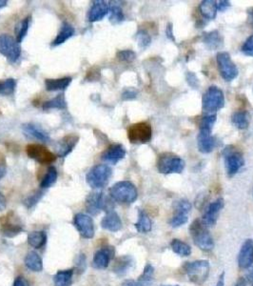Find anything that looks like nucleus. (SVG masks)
<instances>
[{
    "label": "nucleus",
    "instance_id": "obj_7",
    "mask_svg": "<svg viewBox=\"0 0 253 286\" xmlns=\"http://www.w3.org/2000/svg\"><path fill=\"white\" fill-rule=\"evenodd\" d=\"M224 155V165L230 176H234L237 174L239 170L242 168L245 164V160L243 154L239 151L237 148L232 145L226 147L223 151Z\"/></svg>",
    "mask_w": 253,
    "mask_h": 286
},
{
    "label": "nucleus",
    "instance_id": "obj_22",
    "mask_svg": "<svg viewBox=\"0 0 253 286\" xmlns=\"http://www.w3.org/2000/svg\"><path fill=\"white\" fill-rule=\"evenodd\" d=\"M22 130L24 132V135L31 139L40 140L48 142L50 140V136L47 132H45L40 127L36 126L32 123H26L22 125Z\"/></svg>",
    "mask_w": 253,
    "mask_h": 286
},
{
    "label": "nucleus",
    "instance_id": "obj_18",
    "mask_svg": "<svg viewBox=\"0 0 253 286\" xmlns=\"http://www.w3.org/2000/svg\"><path fill=\"white\" fill-rule=\"evenodd\" d=\"M115 255V248L114 247H105L98 250L94 254L93 265L97 269H105L109 264L111 257Z\"/></svg>",
    "mask_w": 253,
    "mask_h": 286
},
{
    "label": "nucleus",
    "instance_id": "obj_23",
    "mask_svg": "<svg viewBox=\"0 0 253 286\" xmlns=\"http://www.w3.org/2000/svg\"><path fill=\"white\" fill-rule=\"evenodd\" d=\"M203 42L209 50L213 51L220 49L224 45V38L218 31H212L204 35Z\"/></svg>",
    "mask_w": 253,
    "mask_h": 286
},
{
    "label": "nucleus",
    "instance_id": "obj_26",
    "mask_svg": "<svg viewBox=\"0 0 253 286\" xmlns=\"http://www.w3.org/2000/svg\"><path fill=\"white\" fill-rule=\"evenodd\" d=\"M74 28L72 25H70L69 23H63L60 32L58 33V36L55 37V39L52 41L51 45L53 47L58 46V45L63 44L68 39H70L71 37L74 35Z\"/></svg>",
    "mask_w": 253,
    "mask_h": 286
},
{
    "label": "nucleus",
    "instance_id": "obj_12",
    "mask_svg": "<svg viewBox=\"0 0 253 286\" xmlns=\"http://www.w3.org/2000/svg\"><path fill=\"white\" fill-rule=\"evenodd\" d=\"M86 210L89 214L95 216L100 213V211L106 209L105 211H110L108 209V202L107 198H105L102 192H94L88 196L86 198Z\"/></svg>",
    "mask_w": 253,
    "mask_h": 286
},
{
    "label": "nucleus",
    "instance_id": "obj_32",
    "mask_svg": "<svg viewBox=\"0 0 253 286\" xmlns=\"http://www.w3.org/2000/svg\"><path fill=\"white\" fill-rule=\"evenodd\" d=\"M47 242V235L43 231H35L28 236V242L34 248H42Z\"/></svg>",
    "mask_w": 253,
    "mask_h": 286
},
{
    "label": "nucleus",
    "instance_id": "obj_45",
    "mask_svg": "<svg viewBox=\"0 0 253 286\" xmlns=\"http://www.w3.org/2000/svg\"><path fill=\"white\" fill-rule=\"evenodd\" d=\"M242 51L248 57L253 58V35L248 37L242 46Z\"/></svg>",
    "mask_w": 253,
    "mask_h": 286
},
{
    "label": "nucleus",
    "instance_id": "obj_25",
    "mask_svg": "<svg viewBox=\"0 0 253 286\" xmlns=\"http://www.w3.org/2000/svg\"><path fill=\"white\" fill-rule=\"evenodd\" d=\"M249 121H250V116L247 111H236L232 114V124L239 130L246 129L249 125Z\"/></svg>",
    "mask_w": 253,
    "mask_h": 286
},
{
    "label": "nucleus",
    "instance_id": "obj_50",
    "mask_svg": "<svg viewBox=\"0 0 253 286\" xmlns=\"http://www.w3.org/2000/svg\"><path fill=\"white\" fill-rule=\"evenodd\" d=\"M13 286H30L29 282L27 281V279L23 277H17L15 279V282Z\"/></svg>",
    "mask_w": 253,
    "mask_h": 286
},
{
    "label": "nucleus",
    "instance_id": "obj_5",
    "mask_svg": "<svg viewBox=\"0 0 253 286\" xmlns=\"http://www.w3.org/2000/svg\"><path fill=\"white\" fill-rule=\"evenodd\" d=\"M113 170L107 164L95 165L89 171L86 176L88 184L94 189H100L108 184Z\"/></svg>",
    "mask_w": 253,
    "mask_h": 286
},
{
    "label": "nucleus",
    "instance_id": "obj_39",
    "mask_svg": "<svg viewBox=\"0 0 253 286\" xmlns=\"http://www.w3.org/2000/svg\"><path fill=\"white\" fill-rule=\"evenodd\" d=\"M123 11L118 5H111L108 10V19L111 24H119L124 20Z\"/></svg>",
    "mask_w": 253,
    "mask_h": 286
},
{
    "label": "nucleus",
    "instance_id": "obj_47",
    "mask_svg": "<svg viewBox=\"0 0 253 286\" xmlns=\"http://www.w3.org/2000/svg\"><path fill=\"white\" fill-rule=\"evenodd\" d=\"M137 96V91L134 89H126L122 94V98L124 100H130V99H134Z\"/></svg>",
    "mask_w": 253,
    "mask_h": 286
},
{
    "label": "nucleus",
    "instance_id": "obj_11",
    "mask_svg": "<svg viewBox=\"0 0 253 286\" xmlns=\"http://www.w3.org/2000/svg\"><path fill=\"white\" fill-rule=\"evenodd\" d=\"M26 150L29 158L40 164H51L57 160V154L41 144H29Z\"/></svg>",
    "mask_w": 253,
    "mask_h": 286
},
{
    "label": "nucleus",
    "instance_id": "obj_8",
    "mask_svg": "<svg viewBox=\"0 0 253 286\" xmlns=\"http://www.w3.org/2000/svg\"><path fill=\"white\" fill-rule=\"evenodd\" d=\"M217 65L221 76L226 81H232L238 76V68L232 61L229 53L220 51L217 54Z\"/></svg>",
    "mask_w": 253,
    "mask_h": 286
},
{
    "label": "nucleus",
    "instance_id": "obj_35",
    "mask_svg": "<svg viewBox=\"0 0 253 286\" xmlns=\"http://www.w3.org/2000/svg\"><path fill=\"white\" fill-rule=\"evenodd\" d=\"M67 107V102H66L65 96L63 94L58 95L52 98L51 100L44 103V110H50V109H65Z\"/></svg>",
    "mask_w": 253,
    "mask_h": 286
},
{
    "label": "nucleus",
    "instance_id": "obj_9",
    "mask_svg": "<svg viewBox=\"0 0 253 286\" xmlns=\"http://www.w3.org/2000/svg\"><path fill=\"white\" fill-rule=\"evenodd\" d=\"M152 138V125L148 122H138L128 129V139L131 143H147Z\"/></svg>",
    "mask_w": 253,
    "mask_h": 286
},
{
    "label": "nucleus",
    "instance_id": "obj_24",
    "mask_svg": "<svg viewBox=\"0 0 253 286\" xmlns=\"http://www.w3.org/2000/svg\"><path fill=\"white\" fill-rule=\"evenodd\" d=\"M199 11L206 19H215L217 15V2L213 0H204L199 5Z\"/></svg>",
    "mask_w": 253,
    "mask_h": 286
},
{
    "label": "nucleus",
    "instance_id": "obj_29",
    "mask_svg": "<svg viewBox=\"0 0 253 286\" xmlns=\"http://www.w3.org/2000/svg\"><path fill=\"white\" fill-rule=\"evenodd\" d=\"M133 266V261L129 256H124V257L117 258V261L114 267V271L116 272L117 275L123 276L130 271Z\"/></svg>",
    "mask_w": 253,
    "mask_h": 286
},
{
    "label": "nucleus",
    "instance_id": "obj_37",
    "mask_svg": "<svg viewBox=\"0 0 253 286\" xmlns=\"http://www.w3.org/2000/svg\"><path fill=\"white\" fill-rule=\"evenodd\" d=\"M23 231V228L18 224H14L12 222H5L1 225V233L2 235L8 238H14Z\"/></svg>",
    "mask_w": 253,
    "mask_h": 286
},
{
    "label": "nucleus",
    "instance_id": "obj_52",
    "mask_svg": "<svg viewBox=\"0 0 253 286\" xmlns=\"http://www.w3.org/2000/svg\"><path fill=\"white\" fill-rule=\"evenodd\" d=\"M173 30L174 29H173V25H172V23H168V24H167V27H166V36H167V37H168L170 39H172L173 41H174V40H175V38H174V32H173Z\"/></svg>",
    "mask_w": 253,
    "mask_h": 286
},
{
    "label": "nucleus",
    "instance_id": "obj_20",
    "mask_svg": "<svg viewBox=\"0 0 253 286\" xmlns=\"http://www.w3.org/2000/svg\"><path fill=\"white\" fill-rule=\"evenodd\" d=\"M109 5L105 1H96L94 2L93 7L91 8L88 19L91 22L100 21L108 14Z\"/></svg>",
    "mask_w": 253,
    "mask_h": 286
},
{
    "label": "nucleus",
    "instance_id": "obj_48",
    "mask_svg": "<svg viewBox=\"0 0 253 286\" xmlns=\"http://www.w3.org/2000/svg\"><path fill=\"white\" fill-rule=\"evenodd\" d=\"M7 173V162L5 157L0 154V179L4 177Z\"/></svg>",
    "mask_w": 253,
    "mask_h": 286
},
{
    "label": "nucleus",
    "instance_id": "obj_16",
    "mask_svg": "<svg viewBox=\"0 0 253 286\" xmlns=\"http://www.w3.org/2000/svg\"><path fill=\"white\" fill-rule=\"evenodd\" d=\"M239 266L247 269L253 265V241L248 239L243 243L238 254Z\"/></svg>",
    "mask_w": 253,
    "mask_h": 286
},
{
    "label": "nucleus",
    "instance_id": "obj_19",
    "mask_svg": "<svg viewBox=\"0 0 253 286\" xmlns=\"http://www.w3.org/2000/svg\"><path fill=\"white\" fill-rule=\"evenodd\" d=\"M79 137L76 135H68L64 137L58 143V155L60 158H65L73 150V148L77 144Z\"/></svg>",
    "mask_w": 253,
    "mask_h": 286
},
{
    "label": "nucleus",
    "instance_id": "obj_1",
    "mask_svg": "<svg viewBox=\"0 0 253 286\" xmlns=\"http://www.w3.org/2000/svg\"><path fill=\"white\" fill-rule=\"evenodd\" d=\"M189 232L194 244L198 248L205 252H209L214 248L213 239L202 220H194L189 227Z\"/></svg>",
    "mask_w": 253,
    "mask_h": 286
},
{
    "label": "nucleus",
    "instance_id": "obj_21",
    "mask_svg": "<svg viewBox=\"0 0 253 286\" xmlns=\"http://www.w3.org/2000/svg\"><path fill=\"white\" fill-rule=\"evenodd\" d=\"M101 226L110 232H117L122 228V220L118 216V214L114 210H110L108 211L107 215L103 218Z\"/></svg>",
    "mask_w": 253,
    "mask_h": 286
},
{
    "label": "nucleus",
    "instance_id": "obj_55",
    "mask_svg": "<svg viewBox=\"0 0 253 286\" xmlns=\"http://www.w3.org/2000/svg\"><path fill=\"white\" fill-rule=\"evenodd\" d=\"M224 274L223 273L221 276H220V279L218 280L217 284L215 286H224Z\"/></svg>",
    "mask_w": 253,
    "mask_h": 286
},
{
    "label": "nucleus",
    "instance_id": "obj_54",
    "mask_svg": "<svg viewBox=\"0 0 253 286\" xmlns=\"http://www.w3.org/2000/svg\"><path fill=\"white\" fill-rule=\"evenodd\" d=\"M247 14H248V19H249V23L250 25L252 26L253 28V7L250 8L248 11H247Z\"/></svg>",
    "mask_w": 253,
    "mask_h": 286
},
{
    "label": "nucleus",
    "instance_id": "obj_56",
    "mask_svg": "<svg viewBox=\"0 0 253 286\" xmlns=\"http://www.w3.org/2000/svg\"><path fill=\"white\" fill-rule=\"evenodd\" d=\"M235 286H246V279H244V278H240V279L237 280Z\"/></svg>",
    "mask_w": 253,
    "mask_h": 286
},
{
    "label": "nucleus",
    "instance_id": "obj_10",
    "mask_svg": "<svg viewBox=\"0 0 253 286\" xmlns=\"http://www.w3.org/2000/svg\"><path fill=\"white\" fill-rule=\"evenodd\" d=\"M0 54L12 62L19 59L21 55V47L16 39L10 35H0Z\"/></svg>",
    "mask_w": 253,
    "mask_h": 286
},
{
    "label": "nucleus",
    "instance_id": "obj_43",
    "mask_svg": "<svg viewBox=\"0 0 253 286\" xmlns=\"http://www.w3.org/2000/svg\"><path fill=\"white\" fill-rule=\"evenodd\" d=\"M136 39H137L138 46L141 49H146L152 42V37L144 30H140L138 32Z\"/></svg>",
    "mask_w": 253,
    "mask_h": 286
},
{
    "label": "nucleus",
    "instance_id": "obj_15",
    "mask_svg": "<svg viewBox=\"0 0 253 286\" xmlns=\"http://www.w3.org/2000/svg\"><path fill=\"white\" fill-rule=\"evenodd\" d=\"M211 133L212 130L200 127L199 135L197 138V145H198V150L203 154H210L215 147L216 141L212 137Z\"/></svg>",
    "mask_w": 253,
    "mask_h": 286
},
{
    "label": "nucleus",
    "instance_id": "obj_31",
    "mask_svg": "<svg viewBox=\"0 0 253 286\" xmlns=\"http://www.w3.org/2000/svg\"><path fill=\"white\" fill-rule=\"evenodd\" d=\"M135 228L139 233H148L152 230V220L143 210L138 212V221L135 223Z\"/></svg>",
    "mask_w": 253,
    "mask_h": 286
},
{
    "label": "nucleus",
    "instance_id": "obj_53",
    "mask_svg": "<svg viewBox=\"0 0 253 286\" xmlns=\"http://www.w3.org/2000/svg\"><path fill=\"white\" fill-rule=\"evenodd\" d=\"M5 208H6V198L0 192V211L5 210Z\"/></svg>",
    "mask_w": 253,
    "mask_h": 286
},
{
    "label": "nucleus",
    "instance_id": "obj_33",
    "mask_svg": "<svg viewBox=\"0 0 253 286\" xmlns=\"http://www.w3.org/2000/svg\"><path fill=\"white\" fill-rule=\"evenodd\" d=\"M171 247L175 254L181 257H188L191 254V248L188 243L182 242L180 240L174 239L171 242Z\"/></svg>",
    "mask_w": 253,
    "mask_h": 286
},
{
    "label": "nucleus",
    "instance_id": "obj_27",
    "mask_svg": "<svg viewBox=\"0 0 253 286\" xmlns=\"http://www.w3.org/2000/svg\"><path fill=\"white\" fill-rule=\"evenodd\" d=\"M72 82V77H63L58 80H46L45 86L47 91H63L69 87Z\"/></svg>",
    "mask_w": 253,
    "mask_h": 286
},
{
    "label": "nucleus",
    "instance_id": "obj_2",
    "mask_svg": "<svg viewBox=\"0 0 253 286\" xmlns=\"http://www.w3.org/2000/svg\"><path fill=\"white\" fill-rule=\"evenodd\" d=\"M109 195L117 202L130 204L137 199L138 192L134 184L124 180L115 184L109 190Z\"/></svg>",
    "mask_w": 253,
    "mask_h": 286
},
{
    "label": "nucleus",
    "instance_id": "obj_49",
    "mask_svg": "<svg viewBox=\"0 0 253 286\" xmlns=\"http://www.w3.org/2000/svg\"><path fill=\"white\" fill-rule=\"evenodd\" d=\"M231 7V2L224 0V1H220L219 4H217V9L220 12H224L228 8Z\"/></svg>",
    "mask_w": 253,
    "mask_h": 286
},
{
    "label": "nucleus",
    "instance_id": "obj_4",
    "mask_svg": "<svg viewBox=\"0 0 253 286\" xmlns=\"http://www.w3.org/2000/svg\"><path fill=\"white\" fill-rule=\"evenodd\" d=\"M184 270L191 282L201 285L209 278L210 264L204 259L187 263L184 265Z\"/></svg>",
    "mask_w": 253,
    "mask_h": 286
},
{
    "label": "nucleus",
    "instance_id": "obj_38",
    "mask_svg": "<svg viewBox=\"0 0 253 286\" xmlns=\"http://www.w3.org/2000/svg\"><path fill=\"white\" fill-rule=\"evenodd\" d=\"M58 171L57 169L54 168L53 166H51L48 169L47 171V174L46 176H44L41 184H40V186L42 189H47V188H50L51 185L57 183L58 180Z\"/></svg>",
    "mask_w": 253,
    "mask_h": 286
},
{
    "label": "nucleus",
    "instance_id": "obj_40",
    "mask_svg": "<svg viewBox=\"0 0 253 286\" xmlns=\"http://www.w3.org/2000/svg\"><path fill=\"white\" fill-rule=\"evenodd\" d=\"M153 275H154V268L151 264H148L145 267L144 272L139 277L138 280L144 286H151L153 280Z\"/></svg>",
    "mask_w": 253,
    "mask_h": 286
},
{
    "label": "nucleus",
    "instance_id": "obj_51",
    "mask_svg": "<svg viewBox=\"0 0 253 286\" xmlns=\"http://www.w3.org/2000/svg\"><path fill=\"white\" fill-rule=\"evenodd\" d=\"M122 286H144L139 280H132V279H128L125 280Z\"/></svg>",
    "mask_w": 253,
    "mask_h": 286
},
{
    "label": "nucleus",
    "instance_id": "obj_14",
    "mask_svg": "<svg viewBox=\"0 0 253 286\" xmlns=\"http://www.w3.org/2000/svg\"><path fill=\"white\" fill-rule=\"evenodd\" d=\"M224 199L223 198H217L215 201H212L209 205L207 206L205 212L203 214V223L207 227H211L215 225L218 216L221 212V210L224 208Z\"/></svg>",
    "mask_w": 253,
    "mask_h": 286
},
{
    "label": "nucleus",
    "instance_id": "obj_36",
    "mask_svg": "<svg viewBox=\"0 0 253 286\" xmlns=\"http://www.w3.org/2000/svg\"><path fill=\"white\" fill-rule=\"evenodd\" d=\"M30 25V17H26L24 19H22L20 22L18 23L15 27V39L16 41L20 44L24 37H26L27 33H28V30H29Z\"/></svg>",
    "mask_w": 253,
    "mask_h": 286
},
{
    "label": "nucleus",
    "instance_id": "obj_30",
    "mask_svg": "<svg viewBox=\"0 0 253 286\" xmlns=\"http://www.w3.org/2000/svg\"><path fill=\"white\" fill-rule=\"evenodd\" d=\"M73 270H62L58 271L53 277L54 286H72Z\"/></svg>",
    "mask_w": 253,
    "mask_h": 286
},
{
    "label": "nucleus",
    "instance_id": "obj_6",
    "mask_svg": "<svg viewBox=\"0 0 253 286\" xmlns=\"http://www.w3.org/2000/svg\"><path fill=\"white\" fill-rule=\"evenodd\" d=\"M186 166L185 161L176 154H161L157 162V168L161 174H181Z\"/></svg>",
    "mask_w": 253,
    "mask_h": 286
},
{
    "label": "nucleus",
    "instance_id": "obj_3",
    "mask_svg": "<svg viewBox=\"0 0 253 286\" xmlns=\"http://www.w3.org/2000/svg\"><path fill=\"white\" fill-rule=\"evenodd\" d=\"M224 105L223 91L216 86H210L203 95L202 108L205 115L215 114Z\"/></svg>",
    "mask_w": 253,
    "mask_h": 286
},
{
    "label": "nucleus",
    "instance_id": "obj_58",
    "mask_svg": "<svg viewBox=\"0 0 253 286\" xmlns=\"http://www.w3.org/2000/svg\"><path fill=\"white\" fill-rule=\"evenodd\" d=\"M7 1L6 0H0V9L5 7L7 5Z\"/></svg>",
    "mask_w": 253,
    "mask_h": 286
},
{
    "label": "nucleus",
    "instance_id": "obj_44",
    "mask_svg": "<svg viewBox=\"0 0 253 286\" xmlns=\"http://www.w3.org/2000/svg\"><path fill=\"white\" fill-rule=\"evenodd\" d=\"M116 57L122 62L130 63L135 59L136 55H135L134 51H131V50H122V51H119L117 53Z\"/></svg>",
    "mask_w": 253,
    "mask_h": 286
},
{
    "label": "nucleus",
    "instance_id": "obj_28",
    "mask_svg": "<svg viewBox=\"0 0 253 286\" xmlns=\"http://www.w3.org/2000/svg\"><path fill=\"white\" fill-rule=\"evenodd\" d=\"M25 265L27 268L34 272L42 271L43 262L40 256L36 252H30L25 258Z\"/></svg>",
    "mask_w": 253,
    "mask_h": 286
},
{
    "label": "nucleus",
    "instance_id": "obj_57",
    "mask_svg": "<svg viewBox=\"0 0 253 286\" xmlns=\"http://www.w3.org/2000/svg\"><path fill=\"white\" fill-rule=\"evenodd\" d=\"M247 279L249 280V282H251L253 284V267H251L250 271H249L248 275H247Z\"/></svg>",
    "mask_w": 253,
    "mask_h": 286
},
{
    "label": "nucleus",
    "instance_id": "obj_13",
    "mask_svg": "<svg viewBox=\"0 0 253 286\" xmlns=\"http://www.w3.org/2000/svg\"><path fill=\"white\" fill-rule=\"evenodd\" d=\"M74 226L78 230L80 235L84 239H93L94 236V225L93 219L85 214H77L73 219Z\"/></svg>",
    "mask_w": 253,
    "mask_h": 286
},
{
    "label": "nucleus",
    "instance_id": "obj_42",
    "mask_svg": "<svg viewBox=\"0 0 253 286\" xmlns=\"http://www.w3.org/2000/svg\"><path fill=\"white\" fill-rule=\"evenodd\" d=\"M44 193L42 191L36 190L31 193L29 196H27L25 199L23 200V203L27 208H32L36 205V203L43 197Z\"/></svg>",
    "mask_w": 253,
    "mask_h": 286
},
{
    "label": "nucleus",
    "instance_id": "obj_17",
    "mask_svg": "<svg viewBox=\"0 0 253 286\" xmlns=\"http://www.w3.org/2000/svg\"><path fill=\"white\" fill-rule=\"evenodd\" d=\"M126 155V150L121 144H113L108 146L105 152L102 154V161L108 162L110 164H116L123 160Z\"/></svg>",
    "mask_w": 253,
    "mask_h": 286
},
{
    "label": "nucleus",
    "instance_id": "obj_46",
    "mask_svg": "<svg viewBox=\"0 0 253 286\" xmlns=\"http://www.w3.org/2000/svg\"><path fill=\"white\" fill-rule=\"evenodd\" d=\"M187 81H188V85L192 88L196 89L199 86V81H198V79H197V76L194 73L188 72L187 73Z\"/></svg>",
    "mask_w": 253,
    "mask_h": 286
},
{
    "label": "nucleus",
    "instance_id": "obj_34",
    "mask_svg": "<svg viewBox=\"0 0 253 286\" xmlns=\"http://www.w3.org/2000/svg\"><path fill=\"white\" fill-rule=\"evenodd\" d=\"M188 212L180 210V209H174V217L170 220V225L172 227L178 228L187 223L188 220Z\"/></svg>",
    "mask_w": 253,
    "mask_h": 286
},
{
    "label": "nucleus",
    "instance_id": "obj_41",
    "mask_svg": "<svg viewBox=\"0 0 253 286\" xmlns=\"http://www.w3.org/2000/svg\"><path fill=\"white\" fill-rule=\"evenodd\" d=\"M15 81L14 79H8L5 81H0V95H10L15 92Z\"/></svg>",
    "mask_w": 253,
    "mask_h": 286
}]
</instances>
